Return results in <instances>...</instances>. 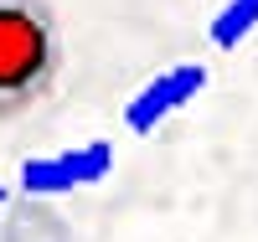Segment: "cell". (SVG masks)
Segmentation results:
<instances>
[{"label":"cell","instance_id":"obj_1","mask_svg":"<svg viewBox=\"0 0 258 242\" xmlns=\"http://www.w3.org/2000/svg\"><path fill=\"white\" fill-rule=\"evenodd\" d=\"M62 77V21L52 0H0V119L52 98Z\"/></svg>","mask_w":258,"mask_h":242},{"label":"cell","instance_id":"obj_2","mask_svg":"<svg viewBox=\"0 0 258 242\" xmlns=\"http://www.w3.org/2000/svg\"><path fill=\"white\" fill-rule=\"evenodd\" d=\"M114 170V144L88 139L73 149H57V155H36L21 165V191L26 196H68V191H88L98 181H109Z\"/></svg>","mask_w":258,"mask_h":242},{"label":"cell","instance_id":"obj_3","mask_svg":"<svg viewBox=\"0 0 258 242\" xmlns=\"http://www.w3.org/2000/svg\"><path fill=\"white\" fill-rule=\"evenodd\" d=\"M207 77H212V72H207V62H176V67L155 72L135 98H129V108H124L129 134H155V129H160L170 114H181V108L207 88Z\"/></svg>","mask_w":258,"mask_h":242},{"label":"cell","instance_id":"obj_4","mask_svg":"<svg viewBox=\"0 0 258 242\" xmlns=\"http://www.w3.org/2000/svg\"><path fill=\"white\" fill-rule=\"evenodd\" d=\"M258 26V0H227V6L217 11V21H212V47L217 52H232L238 41H248Z\"/></svg>","mask_w":258,"mask_h":242},{"label":"cell","instance_id":"obj_5","mask_svg":"<svg viewBox=\"0 0 258 242\" xmlns=\"http://www.w3.org/2000/svg\"><path fill=\"white\" fill-rule=\"evenodd\" d=\"M0 206H6V186H0Z\"/></svg>","mask_w":258,"mask_h":242}]
</instances>
